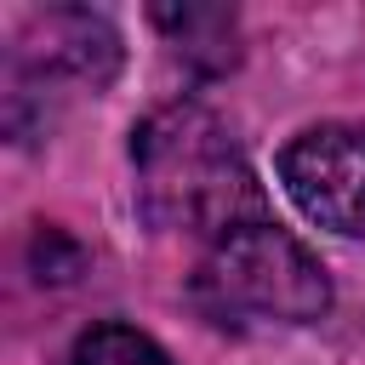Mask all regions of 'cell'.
<instances>
[{"label": "cell", "instance_id": "5b68a950", "mask_svg": "<svg viewBox=\"0 0 365 365\" xmlns=\"http://www.w3.org/2000/svg\"><path fill=\"white\" fill-rule=\"evenodd\" d=\"M74 365H171V354H165L148 331L108 319V325L80 331V342H74Z\"/></svg>", "mask_w": 365, "mask_h": 365}, {"label": "cell", "instance_id": "7a4b0ae2", "mask_svg": "<svg viewBox=\"0 0 365 365\" xmlns=\"http://www.w3.org/2000/svg\"><path fill=\"white\" fill-rule=\"evenodd\" d=\"M194 291L211 314H257V319H285V325H308L331 308L325 262L274 222H251L217 240L211 257L200 262Z\"/></svg>", "mask_w": 365, "mask_h": 365}, {"label": "cell", "instance_id": "6da1fadb", "mask_svg": "<svg viewBox=\"0 0 365 365\" xmlns=\"http://www.w3.org/2000/svg\"><path fill=\"white\" fill-rule=\"evenodd\" d=\"M137 205L154 228H188L200 240H228L262 217L257 171L245 165L228 125L200 103H165L131 131Z\"/></svg>", "mask_w": 365, "mask_h": 365}, {"label": "cell", "instance_id": "3957f363", "mask_svg": "<svg viewBox=\"0 0 365 365\" xmlns=\"http://www.w3.org/2000/svg\"><path fill=\"white\" fill-rule=\"evenodd\" d=\"M279 182L297 211L336 234H365V137L354 125H308L279 148Z\"/></svg>", "mask_w": 365, "mask_h": 365}, {"label": "cell", "instance_id": "277c9868", "mask_svg": "<svg viewBox=\"0 0 365 365\" xmlns=\"http://www.w3.org/2000/svg\"><path fill=\"white\" fill-rule=\"evenodd\" d=\"M29 86L40 80H80V86H108V74L120 68V40L103 17L91 11H46L34 29H29Z\"/></svg>", "mask_w": 365, "mask_h": 365}]
</instances>
